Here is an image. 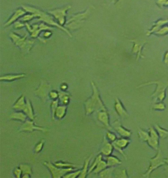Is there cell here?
I'll list each match as a JSON object with an SVG mask.
<instances>
[{
  "label": "cell",
  "instance_id": "cell-12",
  "mask_svg": "<svg viewBox=\"0 0 168 178\" xmlns=\"http://www.w3.org/2000/svg\"><path fill=\"white\" fill-rule=\"evenodd\" d=\"M26 25L28 30L29 31L30 33H31V37L33 38L37 37L41 31L43 30H48L50 29V27L43 23H41L40 25L39 26L36 24V25H34L32 26H31L28 23H26Z\"/></svg>",
  "mask_w": 168,
  "mask_h": 178
},
{
  "label": "cell",
  "instance_id": "cell-11",
  "mask_svg": "<svg viewBox=\"0 0 168 178\" xmlns=\"http://www.w3.org/2000/svg\"><path fill=\"white\" fill-rule=\"evenodd\" d=\"M130 141H131V140H130L129 139H128V138L123 137L120 139H117L112 143L113 147L117 151H118L119 153L122 154V155L126 159H127V157L123 151V149L126 147L129 144Z\"/></svg>",
  "mask_w": 168,
  "mask_h": 178
},
{
  "label": "cell",
  "instance_id": "cell-13",
  "mask_svg": "<svg viewBox=\"0 0 168 178\" xmlns=\"http://www.w3.org/2000/svg\"><path fill=\"white\" fill-rule=\"evenodd\" d=\"M97 119L98 121L103 124L106 128L109 130L111 129L109 125V116L107 110H100L98 111Z\"/></svg>",
  "mask_w": 168,
  "mask_h": 178
},
{
  "label": "cell",
  "instance_id": "cell-21",
  "mask_svg": "<svg viewBox=\"0 0 168 178\" xmlns=\"http://www.w3.org/2000/svg\"><path fill=\"white\" fill-rule=\"evenodd\" d=\"M67 109V105H59L55 113V118L60 120L64 117L66 114Z\"/></svg>",
  "mask_w": 168,
  "mask_h": 178
},
{
  "label": "cell",
  "instance_id": "cell-20",
  "mask_svg": "<svg viewBox=\"0 0 168 178\" xmlns=\"http://www.w3.org/2000/svg\"><path fill=\"white\" fill-rule=\"evenodd\" d=\"M25 11H26L24 9H17L16 11H15L13 15L9 19V20L7 21V22L5 25V26L9 25L12 23L14 22L15 21L18 19L19 17H22V15H25L26 13Z\"/></svg>",
  "mask_w": 168,
  "mask_h": 178
},
{
  "label": "cell",
  "instance_id": "cell-23",
  "mask_svg": "<svg viewBox=\"0 0 168 178\" xmlns=\"http://www.w3.org/2000/svg\"><path fill=\"white\" fill-rule=\"evenodd\" d=\"M59 93V100L63 105H68L70 103V95L69 93L66 92L64 91H62V92H58Z\"/></svg>",
  "mask_w": 168,
  "mask_h": 178
},
{
  "label": "cell",
  "instance_id": "cell-1",
  "mask_svg": "<svg viewBox=\"0 0 168 178\" xmlns=\"http://www.w3.org/2000/svg\"><path fill=\"white\" fill-rule=\"evenodd\" d=\"M93 88V94L91 97L84 103L85 113L86 115L91 114L95 111L107 110L105 105L100 98L99 92L95 83H91Z\"/></svg>",
  "mask_w": 168,
  "mask_h": 178
},
{
  "label": "cell",
  "instance_id": "cell-22",
  "mask_svg": "<svg viewBox=\"0 0 168 178\" xmlns=\"http://www.w3.org/2000/svg\"><path fill=\"white\" fill-rule=\"evenodd\" d=\"M106 162L107 167H115L117 165L122 164V161H120L117 157L111 155L107 156Z\"/></svg>",
  "mask_w": 168,
  "mask_h": 178
},
{
  "label": "cell",
  "instance_id": "cell-31",
  "mask_svg": "<svg viewBox=\"0 0 168 178\" xmlns=\"http://www.w3.org/2000/svg\"><path fill=\"white\" fill-rule=\"evenodd\" d=\"M22 172V175L32 174V169L31 166L27 164H21L19 166Z\"/></svg>",
  "mask_w": 168,
  "mask_h": 178
},
{
  "label": "cell",
  "instance_id": "cell-38",
  "mask_svg": "<svg viewBox=\"0 0 168 178\" xmlns=\"http://www.w3.org/2000/svg\"><path fill=\"white\" fill-rule=\"evenodd\" d=\"M106 136H107V140H109V141L112 143L115 141L117 139L116 135L114 133L111 132L110 131H107Z\"/></svg>",
  "mask_w": 168,
  "mask_h": 178
},
{
  "label": "cell",
  "instance_id": "cell-16",
  "mask_svg": "<svg viewBox=\"0 0 168 178\" xmlns=\"http://www.w3.org/2000/svg\"><path fill=\"white\" fill-rule=\"evenodd\" d=\"M115 107L117 113L121 117H125L128 116L127 111L126 110L125 108H124L121 101L117 98L115 99Z\"/></svg>",
  "mask_w": 168,
  "mask_h": 178
},
{
  "label": "cell",
  "instance_id": "cell-37",
  "mask_svg": "<svg viewBox=\"0 0 168 178\" xmlns=\"http://www.w3.org/2000/svg\"><path fill=\"white\" fill-rule=\"evenodd\" d=\"M152 108L155 110H165V109L166 108V105L162 101H159V103H155L152 107Z\"/></svg>",
  "mask_w": 168,
  "mask_h": 178
},
{
  "label": "cell",
  "instance_id": "cell-44",
  "mask_svg": "<svg viewBox=\"0 0 168 178\" xmlns=\"http://www.w3.org/2000/svg\"><path fill=\"white\" fill-rule=\"evenodd\" d=\"M51 34V33L49 32H45L44 33V36L47 38V37L50 36Z\"/></svg>",
  "mask_w": 168,
  "mask_h": 178
},
{
  "label": "cell",
  "instance_id": "cell-15",
  "mask_svg": "<svg viewBox=\"0 0 168 178\" xmlns=\"http://www.w3.org/2000/svg\"><path fill=\"white\" fill-rule=\"evenodd\" d=\"M113 146L112 143H110L105 138L103 139V145L100 150V153L105 156H109L112 153Z\"/></svg>",
  "mask_w": 168,
  "mask_h": 178
},
{
  "label": "cell",
  "instance_id": "cell-42",
  "mask_svg": "<svg viewBox=\"0 0 168 178\" xmlns=\"http://www.w3.org/2000/svg\"><path fill=\"white\" fill-rule=\"evenodd\" d=\"M24 25L23 23H21L20 22H17L15 23V27L16 28H22L24 26Z\"/></svg>",
  "mask_w": 168,
  "mask_h": 178
},
{
  "label": "cell",
  "instance_id": "cell-24",
  "mask_svg": "<svg viewBox=\"0 0 168 178\" xmlns=\"http://www.w3.org/2000/svg\"><path fill=\"white\" fill-rule=\"evenodd\" d=\"M25 76V74H8L1 76L0 78L1 81H11L21 79Z\"/></svg>",
  "mask_w": 168,
  "mask_h": 178
},
{
  "label": "cell",
  "instance_id": "cell-3",
  "mask_svg": "<svg viewBox=\"0 0 168 178\" xmlns=\"http://www.w3.org/2000/svg\"><path fill=\"white\" fill-rule=\"evenodd\" d=\"M151 84H156L157 85L156 90L152 95V97L154 98V101H162L166 97V89L168 87V83H164L161 81H154V82H150L148 83H144L141 85L140 87L146 86Z\"/></svg>",
  "mask_w": 168,
  "mask_h": 178
},
{
  "label": "cell",
  "instance_id": "cell-41",
  "mask_svg": "<svg viewBox=\"0 0 168 178\" xmlns=\"http://www.w3.org/2000/svg\"><path fill=\"white\" fill-rule=\"evenodd\" d=\"M49 97L53 100L57 99H59V93L55 91H51L49 94Z\"/></svg>",
  "mask_w": 168,
  "mask_h": 178
},
{
  "label": "cell",
  "instance_id": "cell-9",
  "mask_svg": "<svg viewBox=\"0 0 168 178\" xmlns=\"http://www.w3.org/2000/svg\"><path fill=\"white\" fill-rule=\"evenodd\" d=\"M149 134L150 138L147 141L148 145L154 149L157 150L159 147L160 138L158 133L155 129L153 127H150L149 129Z\"/></svg>",
  "mask_w": 168,
  "mask_h": 178
},
{
  "label": "cell",
  "instance_id": "cell-17",
  "mask_svg": "<svg viewBox=\"0 0 168 178\" xmlns=\"http://www.w3.org/2000/svg\"><path fill=\"white\" fill-rule=\"evenodd\" d=\"M23 111L26 114L27 117L29 118L31 120H34L35 119L36 116L34 113L33 108L32 107L31 103L29 100L26 101V106L24 108Z\"/></svg>",
  "mask_w": 168,
  "mask_h": 178
},
{
  "label": "cell",
  "instance_id": "cell-5",
  "mask_svg": "<svg viewBox=\"0 0 168 178\" xmlns=\"http://www.w3.org/2000/svg\"><path fill=\"white\" fill-rule=\"evenodd\" d=\"M43 164L47 168L51 174L52 178H54L63 177L68 173L74 171L76 169L74 168H61L56 166L54 164L50 163V162H44Z\"/></svg>",
  "mask_w": 168,
  "mask_h": 178
},
{
  "label": "cell",
  "instance_id": "cell-19",
  "mask_svg": "<svg viewBox=\"0 0 168 178\" xmlns=\"http://www.w3.org/2000/svg\"><path fill=\"white\" fill-rule=\"evenodd\" d=\"M26 101L24 95H21L13 105V108L16 111H22L26 106Z\"/></svg>",
  "mask_w": 168,
  "mask_h": 178
},
{
  "label": "cell",
  "instance_id": "cell-29",
  "mask_svg": "<svg viewBox=\"0 0 168 178\" xmlns=\"http://www.w3.org/2000/svg\"><path fill=\"white\" fill-rule=\"evenodd\" d=\"M138 136L140 139L142 141H147L150 138L149 132H148L142 129H139L138 130Z\"/></svg>",
  "mask_w": 168,
  "mask_h": 178
},
{
  "label": "cell",
  "instance_id": "cell-43",
  "mask_svg": "<svg viewBox=\"0 0 168 178\" xmlns=\"http://www.w3.org/2000/svg\"><path fill=\"white\" fill-rule=\"evenodd\" d=\"M68 88V86L66 84H63L61 86V90L62 91H65Z\"/></svg>",
  "mask_w": 168,
  "mask_h": 178
},
{
  "label": "cell",
  "instance_id": "cell-33",
  "mask_svg": "<svg viewBox=\"0 0 168 178\" xmlns=\"http://www.w3.org/2000/svg\"><path fill=\"white\" fill-rule=\"evenodd\" d=\"M59 100L58 99L53 100L50 105L51 107V110L52 116V119H55V113L56 109L59 106Z\"/></svg>",
  "mask_w": 168,
  "mask_h": 178
},
{
  "label": "cell",
  "instance_id": "cell-25",
  "mask_svg": "<svg viewBox=\"0 0 168 178\" xmlns=\"http://www.w3.org/2000/svg\"><path fill=\"white\" fill-rule=\"evenodd\" d=\"M115 169L114 167L106 168L99 173V177L101 178H113Z\"/></svg>",
  "mask_w": 168,
  "mask_h": 178
},
{
  "label": "cell",
  "instance_id": "cell-2",
  "mask_svg": "<svg viewBox=\"0 0 168 178\" xmlns=\"http://www.w3.org/2000/svg\"><path fill=\"white\" fill-rule=\"evenodd\" d=\"M23 9L25 11L30 13H35L36 15H37L38 17L40 18L39 21H43L46 23H48V24L56 26L60 29H61V30L64 31L65 32H66L70 37H72V34H70L68 30L63 27L60 24H58L57 23H56L54 20L51 16L47 15L46 13H45L44 11H42L41 10L38 9L35 7H30V6H23Z\"/></svg>",
  "mask_w": 168,
  "mask_h": 178
},
{
  "label": "cell",
  "instance_id": "cell-28",
  "mask_svg": "<svg viewBox=\"0 0 168 178\" xmlns=\"http://www.w3.org/2000/svg\"><path fill=\"white\" fill-rule=\"evenodd\" d=\"M54 165L57 167L61 168H76V165L74 164L70 163L69 162L64 161L56 162Z\"/></svg>",
  "mask_w": 168,
  "mask_h": 178
},
{
  "label": "cell",
  "instance_id": "cell-35",
  "mask_svg": "<svg viewBox=\"0 0 168 178\" xmlns=\"http://www.w3.org/2000/svg\"><path fill=\"white\" fill-rule=\"evenodd\" d=\"M115 177L117 178H128V177L126 169L117 170L115 173Z\"/></svg>",
  "mask_w": 168,
  "mask_h": 178
},
{
  "label": "cell",
  "instance_id": "cell-8",
  "mask_svg": "<svg viewBox=\"0 0 168 178\" xmlns=\"http://www.w3.org/2000/svg\"><path fill=\"white\" fill-rule=\"evenodd\" d=\"M70 6H68L65 7L56 9L49 11V13L53 15L55 19L57 20L60 25L65 24V17L66 16L67 11L70 9Z\"/></svg>",
  "mask_w": 168,
  "mask_h": 178
},
{
  "label": "cell",
  "instance_id": "cell-40",
  "mask_svg": "<svg viewBox=\"0 0 168 178\" xmlns=\"http://www.w3.org/2000/svg\"><path fill=\"white\" fill-rule=\"evenodd\" d=\"M13 173L15 177L18 178H22V172L20 167H16L14 169Z\"/></svg>",
  "mask_w": 168,
  "mask_h": 178
},
{
  "label": "cell",
  "instance_id": "cell-26",
  "mask_svg": "<svg viewBox=\"0 0 168 178\" xmlns=\"http://www.w3.org/2000/svg\"><path fill=\"white\" fill-rule=\"evenodd\" d=\"M91 158V156H90L88 158H87L85 160L83 168L81 170V173L78 177V178H84L87 176V173L88 172L89 164Z\"/></svg>",
  "mask_w": 168,
  "mask_h": 178
},
{
  "label": "cell",
  "instance_id": "cell-18",
  "mask_svg": "<svg viewBox=\"0 0 168 178\" xmlns=\"http://www.w3.org/2000/svg\"><path fill=\"white\" fill-rule=\"evenodd\" d=\"M9 118L12 120L24 122L27 120V116L23 111L22 112L21 111H17L15 112H12L9 115Z\"/></svg>",
  "mask_w": 168,
  "mask_h": 178
},
{
  "label": "cell",
  "instance_id": "cell-27",
  "mask_svg": "<svg viewBox=\"0 0 168 178\" xmlns=\"http://www.w3.org/2000/svg\"><path fill=\"white\" fill-rule=\"evenodd\" d=\"M107 162L102 159L99 162L98 165L95 167V168L93 171V172L95 174H99L101 171L105 169L106 168H107Z\"/></svg>",
  "mask_w": 168,
  "mask_h": 178
},
{
  "label": "cell",
  "instance_id": "cell-30",
  "mask_svg": "<svg viewBox=\"0 0 168 178\" xmlns=\"http://www.w3.org/2000/svg\"><path fill=\"white\" fill-rule=\"evenodd\" d=\"M155 129L158 133L159 137L162 139H165L168 137V131L161 128L159 125H155Z\"/></svg>",
  "mask_w": 168,
  "mask_h": 178
},
{
  "label": "cell",
  "instance_id": "cell-39",
  "mask_svg": "<svg viewBox=\"0 0 168 178\" xmlns=\"http://www.w3.org/2000/svg\"><path fill=\"white\" fill-rule=\"evenodd\" d=\"M35 17H38L37 15H36L35 13L29 14V15H25L24 17L21 19V20L23 21H27L33 19Z\"/></svg>",
  "mask_w": 168,
  "mask_h": 178
},
{
  "label": "cell",
  "instance_id": "cell-7",
  "mask_svg": "<svg viewBox=\"0 0 168 178\" xmlns=\"http://www.w3.org/2000/svg\"><path fill=\"white\" fill-rule=\"evenodd\" d=\"M33 120H26L21 126L18 131L20 132H33L34 131H39L42 132L46 133L48 132V129L44 127L38 126L34 124Z\"/></svg>",
  "mask_w": 168,
  "mask_h": 178
},
{
  "label": "cell",
  "instance_id": "cell-46",
  "mask_svg": "<svg viewBox=\"0 0 168 178\" xmlns=\"http://www.w3.org/2000/svg\"><path fill=\"white\" fill-rule=\"evenodd\" d=\"M165 163L168 164V157L166 159H165Z\"/></svg>",
  "mask_w": 168,
  "mask_h": 178
},
{
  "label": "cell",
  "instance_id": "cell-4",
  "mask_svg": "<svg viewBox=\"0 0 168 178\" xmlns=\"http://www.w3.org/2000/svg\"><path fill=\"white\" fill-rule=\"evenodd\" d=\"M165 159L163 155L161 150H159L156 156L152 158L150 160V167L148 171L144 174L143 176L144 177H149L151 173L155 169H157L158 167L165 164Z\"/></svg>",
  "mask_w": 168,
  "mask_h": 178
},
{
  "label": "cell",
  "instance_id": "cell-45",
  "mask_svg": "<svg viewBox=\"0 0 168 178\" xmlns=\"http://www.w3.org/2000/svg\"><path fill=\"white\" fill-rule=\"evenodd\" d=\"M31 177V175L30 174H24L22 175V178H28Z\"/></svg>",
  "mask_w": 168,
  "mask_h": 178
},
{
  "label": "cell",
  "instance_id": "cell-14",
  "mask_svg": "<svg viewBox=\"0 0 168 178\" xmlns=\"http://www.w3.org/2000/svg\"><path fill=\"white\" fill-rule=\"evenodd\" d=\"M113 126L117 132L122 137L129 138L131 136V131L128 130L123 127L120 122L118 120L115 121V122L113 123Z\"/></svg>",
  "mask_w": 168,
  "mask_h": 178
},
{
  "label": "cell",
  "instance_id": "cell-34",
  "mask_svg": "<svg viewBox=\"0 0 168 178\" xmlns=\"http://www.w3.org/2000/svg\"><path fill=\"white\" fill-rule=\"evenodd\" d=\"M81 170H78L74 172V171L68 173L67 174L64 176L63 178H78L80 173H81Z\"/></svg>",
  "mask_w": 168,
  "mask_h": 178
},
{
  "label": "cell",
  "instance_id": "cell-10",
  "mask_svg": "<svg viewBox=\"0 0 168 178\" xmlns=\"http://www.w3.org/2000/svg\"><path fill=\"white\" fill-rule=\"evenodd\" d=\"M50 89L51 87L49 85L44 82L42 83L39 88L36 90V95L39 97L43 102H45L49 97V94L51 91Z\"/></svg>",
  "mask_w": 168,
  "mask_h": 178
},
{
  "label": "cell",
  "instance_id": "cell-32",
  "mask_svg": "<svg viewBox=\"0 0 168 178\" xmlns=\"http://www.w3.org/2000/svg\"><path fill=\"white\" fill-rule=\"evenodd\" d=\"M102 157H103V156H102V154H99L98 156L96 157L94 161L93 162L92 165H91L90 167L89 168V173L93 172V171L94 170V169L95 168V167L97 166L98 163H99V162H100L101 160H102Z\"/></svg>",
  "mask_w": 168,
  "mask_h": 178
},
{
  "label": "cell",
  "instance_id": "cell-36",
  "mask_svg": "<svg viewBox=\"0 0 168 178\" xmlns=\"http://www.w3.org/2000/svg\"><path fill=\"white\" fill-rule=\"evenodd\" d=\"M44 142H45V140L44 139H42L41 141L37 143L34 149L35 153H38L40 152H41L44 145Z\"/></svg>",
  "mask_w": 168,
  "mask_h": 178
},
{
  "label": "cell",
  "instance_id": "cell-6",
  "mask_svg": "<svg viewBox=\"0 0 168 178\" xmlns=\"http://www.w3.org/2000/svg\"><path fill=\"white\" fill-rule=\"evenodd\" d=\"M10 36L16 46H18L23 51H26L27 53L29 51L34 43L33 41L28 40L26 39V36L23 38H21L18 35L14 33H11L10 34Z\"/></svg>",
  "mask_w": 168,
  "mask_h": 178
}]
</instances>
